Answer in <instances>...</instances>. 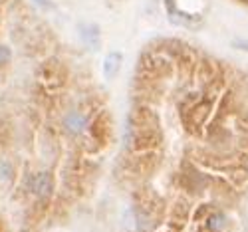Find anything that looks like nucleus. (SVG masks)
Masks as SVG:
<instances>
[{
	"instance_id": "nucleus-6",
	"label": "nucleus",
	"mask_w": 248,
	"mask_h": 232,
	"mask_svg": "<svg viewBox=\"0 0 248 232\" xmlns=\"http://www.w3.org/2000/svg\"><path fill=\"white\" fill-rule=\"evenodd\" d=\"M36 2H38L40 6H42V8H52V6L48 4V0H36Z\"/></svg>"
},
{
	"instance_id": "nucleus-2",
	"label": "nucleus",
	"mask_w": 248,
	"mask_h": 232,
	"mask_svg": "<svg viewBox=\"0 0 248 232\" xmlns=\"http://www.w3.org/2000/svg\"><path fill=\"white\" fill-rule=\"evenodd\" d=\"M119 66H121V54L113 52L106 58V64H103V74H106L108 79H113L119 72Z\"/></svg>"
},
{
	"instance_id": "nucleus-5",
	"label": "nucleus",
	"mask_w": 248,
	"mask_h": 232,
	"mask_svg": "<svg viewBox=\"0 0 248 232\" xmlns=\"http://www.w3.org/2000/svg\"><path fill=\"white\" fill-rule=\"evenodd\" d=\"M10 58V52L6 50V48H2V46H0V64H4V62Z\"/></svg>"
},
{
	"instance_id": "nucleus-4",
	"label": "nucleus",
	"mask_w": 248,
	"mask_h": 232,
	"mask_svg": "<svg viewBox=\"0 0 248 232\" xmlns=\"http://www.w3.org/2000/svg\"><path fill=\"white\" fill-rule=\"evenodd\" d=\"M84 125H86V119H84V115H79V113H70L66 117V127L70 131H74V133L84 129Z\"/></svg>"
},
{
	"instance_id": "nucleus-3",
	"label": "nucleus",
	"mask_w": 248,
	"mask_h": 232,
	"mask_svg": "<svg viewBox=\"0 0 248 232\" xmlns=\"http://www.w3.org/2000/svg\"><path fill=\"white\" fill-rule=\"evenodd\" d=\"M81 38H84L86 44H90L92 48H97V42H99V30L93 24H81L79 26Z\"/></svg>"
},
{
	"instance_id": "nucleus-1",
	"label": "nucleus",
	"mask_w": 248,
	"mask_h": 232,
	"mask_svg": "<svg viewBox=\"0 0 248 232\" xmlns=\"http://www.w3.org/2000/svg\"><path fill=\"white\" fill-rule=\"evenodd\" d=\"M32 191L38 197H48L52 193V179H50V175H46V173L36 175L32 179Z\"/></svg>"
}]
</instances>
